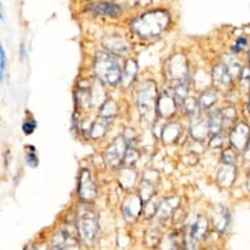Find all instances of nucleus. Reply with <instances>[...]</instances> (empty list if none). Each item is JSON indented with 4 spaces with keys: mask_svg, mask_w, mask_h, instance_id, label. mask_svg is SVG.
Masks as SVG:
<instances>
[{
    "mask_svg": "<svg viewBox=\"0 0 250 250\" xmlns=\"http://www.w3.org/2000/svg\"><path fill=\"white\" fill-rule=\"evenodd\" d=\"M169 22H170L169 13L164 9H156L134 19L131 22V29L142 40H151L160 36L168 28Z\"/></svg>",
    "mask_w": 250,
    "mask_h": 250,
    "instance_id": "f257e3e1",
    "label": "nucleus"
},
{
    "mask_svg": "<svg viewBox=\"0 0 250 250\" xmlns=\"http://www.w3.org/2000/svg\"><path fill=\"white\" fill-rule=\"evenodd\" d=\"M93 70H95L96 76L100 79V82L105 84L117 85L119 82H122L123 70L119 66L115 57L106 51H100L96 54Z\"/></svg>",
    "mask_w": 250,
    "mask_h": 250,
    "instance_id": "f03ea898",
    "label": "nucleus"
},
{
    "mask_svg": "<svg viewBox=\"0 0 250 250\" xmlns=\"http://www.w3.org/2000/svg\"><path fill=\"white\" fill-rule=\"evenodd\" d=\"M76 227L83 241L88 245L95 244L99 234V219L88 203H84L79 207L76 215Z\"/></svg>",
    "mask_w": 250,
    "mask_h": 250,
    "instance_id": "7ed1b4c3",
    "label": "nucleus"
},
{
    "mask_svg": "<svg viewBox=\"0 0 250 250\" xmlns=\"http://www.w3.org/2000/svg\"><path fill=\"white\" fill-rule=\"evenodd\" d=\"M128 151V146L126 139L123 136H118L115 138L109 147L106 148V151L104 153V159L110 168H117L121 164H123L126 153Z\"/></svg>",
    "mask_w": 250,
    "mask_h": 250,
    "instance_id": "20e7f679",
    "label": "nucleus"
},
{
    "mask_svg": "<svg viewBox=\"0 0 250 250\" xmlns=\"http://www.w3.org/2000/svg\"><path fill=\"white\" fill-rule=\"evenodd\" d=\"M138 106L142 114H149L155 107H157L156 101V85L153 83L147 82L140 85L138 89Z\"/></svg>",
    "mask_w": 250,
    "mask_h": 250,
    "instance_id": "39448f33",
    "label": "nucleus"
},
{
    "mask_svg": "<svg viewBox=\"0 0 250 250\" xmlns=\"http://www.w3.org/2000/svg\"><path fill=\"white\" fill-rule=\"evenodd\" d=\"M79 197L83 203H90L97 195V188L88 169H83L79 177Z\"/></svg>",
    "mask_w": 250,
    "mask_h": 250,
    "instance_id": "423d86ee",
    "label": "nucleus"
},
{
    "mask_svg": "<svg viewBox=\"0 0 250 250\" xmlns=\"http://www.w3.org/2000/svg\"><path fill=\"white\" fill-rule=\"evenodd\" d=\"M208 230V222L203 216H199L190 227L189 236L185 237V250H194L197 248L198 242L205 237Z\"/></svg>",
    "mask_w": 250,
    "mask_h": 250,
    "instance_id": "0eeeda50",
    "label": "nucleus"
},
{
    "mask_svg": "<svg viewBox=\"0 0 250 250\" xmlns=\"http://www.w3.org/2000/svg\"><path fill=\"white\" fill-rule=\"evenodd\" d=\"M86 11L96 16H107L111 19L121 16L122 13V7H119L117 3H110V1H95L86 5Z\"/></svg>",
    "mask_w": 250,
    "mask_h": 250,
    "instance_id": "6e6552de",
    "label": "nucleus"
},
{
    "mask_svg": "<svg viewBox=\"0 0 250 250\" xmlns=\"http://www.w3.org/2000/svg\"><path fill=\"white\" fill-rule=\"evenodd\" d=\"M229 142L232 144V147H234L238 151L245 149L246 146L250 142V130L245 123L240 122L234 126L229 135Z\"/></svg>",
    "mask_w": 250,
    "mask_h": 250,
    "instance_id": "1a4fd4ad",
    "label": "nucleus"
},
{
    "mask_svg": "<svg viewBox=\"0 0 250 250\" xmlns=\"http://www.w3.org/2000/svg\"><path fill=\"white\" fill-rule=\"evenodd\" d=\"M186 74H188V63L185 61V58L182 55H176L172 61L169 62L168 75L176 80L177 84H181V83L185 82Z\"/></svg>",
    "mask_w": 250,
    "mask_h": 250,
    "instance_id": "9d476101",
    "label": "nucleus"
},
{
    "mask_svg": "<svg viewBox=\"0 0 250 250\" xmlns=\"http://www.w3.org/2000/svg\"><path fill=\"white\" fill-rule=\"evenodd\" d=\"M143 208V201L139 195H128L122 203V212L127 220H135Z\"/></svg>",
    "mask_w": 250,
    "mask_h": 250,
    "instance_id": "9b49d317",
    "label": "nucleus"
},
{
    "mask_svg": "<svg viewBox=\"0 0 250 250\" xmlns=\"http://www.w3.org/2000/svg\"><path fill=\"white\" fill-rule=\"evenodd\" d=\"M212 79L215 85L219 88V89L226 90L229 88L230 82H232V75H230L229 70L227 68V66L224 63H219L216 66L213 67L212 70Z\"/></svg>",
    "mask_w": 250,
    "mask_h": 250,
    "instance_id": "f8f14e48",
    "label": "nucleus"
},
{
    "mask_svg": "<svg viewBox=\"0 0 250 250\" xmlns=\"http://www.w3.org/2000/svg\"><path fill=\"white\" fill-rule=\"evenodd\" d=\"M177 100L168 92H164L161 97L157 100V111L161 117H170L176 113Z\"/></svg>",
    "mask_w": 250,
    "mask_h": 250,
    "instance_id": "ddd939ff",
    "label": "nucleus"
},
{
    "mask_svg": "<svg viewBox=\"0 0 250 250\" xmlns=\"http://www.w3.org/2000/svg\"><path fill=\"white\" fill-rule=\"evenodd\" d=\"M212 223L213 228L219 232L227 229V227L229 224V212L224 206H216L213 208L212 212Z\"/></svg>",
    "mask_w": 250,
    "mask_h": 250,
    "instance_id": "4468645a",
    "label": "nucleus"
},
{
    "mask_svg": "<svg viewBox=\"0 0 250 250\" xmlns=\"http://www.w3.org/2000/svg\"><path fill=\"white\" fill-rule=\"evenodd\" d=\"M54 246H59L63 250H79L78 240L66 229H62L54 237Z\"/></svg>",
    "mask_w": 250,
    "mask_h": 250,
    "instance_id": "2eb2a0df",
    "label": "nucleus"
},
{
    "mask_svg": "<svg viewBox=\"0 0 250 250\" xmlns=\"http://www.w3.org/2000/svg\"><path fill=\"white\" fill-rule=\"evenodd\" d=\"M104 46L115 55H123L127 51V43L125 41V38L115 36V34L104 38Z\"/></svg>",
    "mask_w": 250,
    "mask_h": 250,
    "instance_id": "dca6fc26",
    "label": "nucleus"
},
{
    "mask_svg": "<svg viewBox=\"0 0 250 250\" xmlns=\"http://www.w3.org/2000/svg\"><path fill=\"white\" fill-rule=\"evenodd\" d=\"M236 176V167L232 164H223L217 170V182L223 188H229Z\"/></svg>",
    "mask_w": 250,
    "mask_h": 250,
    "instance_id": "f3484780",
    "label": "nucleus"
},
{
    "mask_svg": "<svg viewBox=\"0 0 250 250\" xmlns=\"http://www.w3.org/2000/svg\"><path fill=\"white\" fill-rule=\"evenodd\" d=\"M207 122H208L209 132H211L212 135L220 134L223 127V123H224V118H223L222 110H216V111H213V113H211V114L208 115Z\"/></svg>",
    "mask_w": 250,
    "mask_h": 250,
    "instance_id": "a211bd4d",
    "label": "nucleus"
},
{
    "mask_svg": "<svg viewBox=\"0 0 250 250\" xmlns=\"http://www.w3.org/2000/svg\"><path fill=\"white\" fill-rule=\"evenodd\" d=\"M136 70H138V64H136L135 61H130L126 62V64L123 67V72H122V84L125 86H128L134 82L136 75Z\"/></svg>",
    "mask_w": 250,
    "mask_h": 250,
    "instance_id": "6ab92c4d",
    "label": "nucleus"
},
{
    "mask_svg": "<svg viewBox=\"0 0 250 250\" xmlns=\"http://www.w3.org/2000/svg\"><path fill=\"white\" fill-rule=\"evenodd\" d=\"M209 128H208V122L205 119H197V122H194L191 125V134L195 139L203 140L206 136L208 135Z\"/></svg>",
    "mask_w": 250,
    "mask_h": 250,
    "instance_id": "aec40b11",
    "label": "nucleus"
},
{
    "mask_svg": "<svg viewBox=\"0 0 250 250\" xmlns=\"http://www.w3.org/2000/svg\"><path fill=\"white\" fill-rule=\"evenodd\" d=\"M107 126H109V119L101 118L100 117L97 121L90 125L89 134L92 138H100V136L105 135V132L107 130Z\"/></svg>",
    "mask_w": 250,
    "mask_h": 250,
    "instance_id": "412c9836",
    "label": "nucleus"
},
{
    "mask_svg": "<svg viewBox=\"0 0 250 250\" xmlns=\"http://www.w3.org/2000/svg\"><path fill=\"white\" fill-rule=\"evenodd\" d=\"M117 110H118V106H117V104H115L114 100H106V101L101 105L100 117L110 121V119L117 114Z\"/></svg>",
    "mask_w": 250,
    "mask_h": 250,
    "instance_id": "4be33fe9",
    "label": "nucleus"
},
{
    "mask_svg": "<svg viewBox=\"0 0 250 250\" xmlns=\"http://www.w3.org/2000/svg\"><path fill=\"white\" fill-rule=\"evenodd\" d=\"M216 100H217L216 92L212 89H207L202 93L199 100H198V103H199V105H201L203 109H209L211 106H213V104L216 103Z\"/></svg>",
    "mask_w": 250,
    "mask_h": 250,
    "instance_id": "5701e85b",
    "label": "nucleus"
},
{
    "mask_svg": "<svg viewBox=\"0 0 250 250\" xmlns=\"http://www.w3.org/2000/svg\"><path fill=\"white\" fill-rule=\"evenodd\" d=\"M163 139L164 142H168V143H172L178 138V134H180V126L178 125H168L165 126L164 130H163Z\"/></svg>",
    "mask_w": 250,
    "mask_h": 250,
    "instance_id": "b1692460",
    "label": "nucleus"
},
{
    "mask_svg": "<svg viewBox=\"0 0 250 250\" xmlns=\"http://www.w3.org/2000/svg\"><path fill=\"white\" fill-rule=\"evenodd\" d=\"M223 63H224L227 66V68L229 70L232 76H233V74H238V72H240V63H238V61L234 57L228 55V57H227V61L223 62Z\"/></svg>",
    "mask_w": 250,
    "mask_h": 250,
    "instance_id": "393cba45",
    "label": "nucleus"
},
{
    "mask_svg": "<svg viewBox=\"0 0 250 250\" xmlns=\"http://www.w3.org/2000/svg\"><path fill=\"white\" fill-rule=\"evenodd\" d=\"M198 105H199V103H198L197 100H194V99L185 100V110H186L188 114H195L198 110Z\"/></svg>",
    "mask_w": 250,
    "mask_h": 250,
    "instance_id": "a878e982",
    "label": "nucleus"
},
{
    "mask_svg": "<svg viewBox=\"0 0 250 250\" xmlns=\"http://www.w3.org/2000/svg\"><path fill=\"white\" fill-rule=\"evenodd\" d=\"M5 63H7V58H5V51L3 45L0 46V75H1V80H4L5 75Z\"/></svg>",
    "mask_w": 250,
    "mask_h": 250,
    "instance_id": "bb28decb",
    "label": "nucleus"
},
{
    "mask_svg": "<svg viewBox=\"0 0 250 250\" xmlns=\"http://www.w3.org/2000/svg\"><path fill=\"white\" fill-rule=\"evenodd\" d=\"M136 160H138V152L128 148V151H127V153H126V157H125V161H123V164L132 165V163H135Z\"/></svg>",
    "mask_w": 250,
    "mask_h": 250,
    "instance_id": "cd10ccee",
    "label": "nucleus"
},
{
    "mask_svg": "<svg viewBox=\"0 0 250 250\" xmlns=\"http://www.w3.org/2000/svg\"><path fill=\"white\" fill-rule=\"evenodd\" d=\"M234 161H236V156H234L233 151H232V149H227V151L223 153V164L234 165Z\"/></svg>",
    "mask_w": 250,
    "mask_h": 250,
    "instance_id": "c85d7f7f",
    "label": "nucleus"
},
{
    "mask_svg": "<svg viewBox=\"0 0 250 250\" xmlns=\"http://www.w3.org/2000/svg\"><path fill=\"white\" fill-rule=\"evenodd\" d=\"M36 126H37V123H36V121H33V119H30V121H26V122L22 125V130H24V132L26 134V135H29V134H32V132L34 131V128H36Z\"/></svg>",
    "mask_w": 250,
    "mask_h": 250,
    "instance_id": "c756f323",
    "label": "nucleus"
},
{
    "mask_svg": "<svg viewBox=\"0 0 250 250\" xmlns=\"http://www.w3.org/2000/svg\"><path fill=\"white\" fill-rule=\"evenodd\" d=\"M223 140H224V136L222 135V132L213 135L212 140H211V147H220L223 144Z\"/></svg>",
    "mask_w": 250,
    "mask_h": 250,
    "instance_id": "7c9ffc66",
    "label": "nucleus"
},
{
    "mask_svg": "<svg viewBox=\"0 0 250 250\" xmlns=\"http://www.w3.org/2000/svg\"><path fill=\"white\" fill-rule=\"evenodd\" d=\"M245 45H246L245 38H238L237 41H236V45L232 47V51H233V53H240V51H242V49H244V46Z\"/></svg>",
    "mask_w": 250,
    "mask_h": 250,
    "instance_id": "2f4dec72",
    "label": "nucleus"
},
{
    "mask_svg": "<svg viewBox=\"0 0 250 250\" xmlns=\"http://www.w3.org/2000/svg\"><path fill=\"white\" fill-rule=\"evenodd\" d=\"M241 82L242 84L250 85V67L244 68V70L241 71Z\"/></svg>",
    "mask_w": 250,
    "mask_h": 250,
    "instance_id": "473e14b6",
    "label": "nucleus"
},
{
    "mask_svg": "<svg viewBox=\"0 0 250 250\" xmlns=\"http://www.w3.org/2000/svg\"><path fill=\"white\" fill-rule=\"evenodd\" d=\"M26 163H28L30 167H36L38 163L36 155H34V153H28V155H26Z\"/></svg>",
    "mask_w": 250,
    "mask_h": 250,
    "instance_id": "72a5a7b5",
    "label": "nucleus"
},
{
    "mask_svg": "<svg viewBox=\"0 0 250 250\" xmlns=\"http://www.w3.org/2000/svg\"><path fill=\"white\" fill-rule=\"evenodd\" d=\"M244 157H245V161H249V163H250V142H249V144L246 146L245 156H244Z\"/></svg>",
    "mask_w": 250,
    "mask_h": 250,
    "instance_id": "f704fd0d",
    "label": "nucleus"
},
{
    "mask_svg": "<svg viewBox=\"0 0 250 250\" xmlns=\"http://www.w3.org/2000/svg\"><path fill=\"white\" fill-rule=\"evenodd\" d=\"M51 250H63L62 248H59V246H53V249Z\"/></svg>",
    "mask_w": 250,
    "mask_h": 250,
    "instance_id": "c9c22d12",
    "label": "nucleus"
},
{
    "mask_svg": "<svg viewBox=\"0 0 250 250\" xmlns=\"http://www.w3.org/2000/svg\"><path fill=\"white\" fill-rule=\"evenodd\" d=\"M25 250H37V249H36V248H33V246H28V248H26Z\"/></svg>",
    "mask_w": 250,
    "mask_h": 250,
    "instance_id": "e433bc0d",
    "label": "nucleus"
},
{
    "mask_svg": "<svg viewBox=\"0 0 250 250\" xmlns=\"http://www.w3.org/2000/svg\"><path fill=\"white\" fill-rule=\"evenodd\" d=\"M248 107H249V111H250V97H249V103H248Z\"/></svg>",
    "mask_w": 250,
    "mask_h": 250,
    "instance_id": "4c0bfd02",
    "label": "nucleus"
},
{
    "mask_svg": "<svg viewBox=\"0 0 250 250\" xmlns=\"http://www.w3.org/2000/svg\"><path fill=\"white\" fill-rule=\"evenodd\" d=\"M249 63H250V51H249Z\"/></svg>",
    "mask_w": 250,
    "mask_h": 250,
    "instance_id": "58836bf2",
    "label": "nucleus"
}]
</instances>
